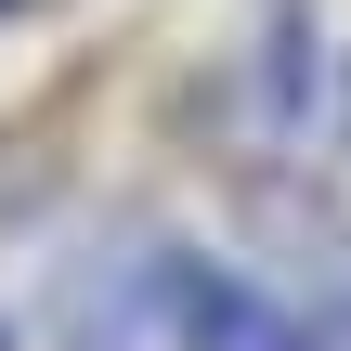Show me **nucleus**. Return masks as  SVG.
Returning <instances> with one entry per match:
<instances>
[{
  "label": "nucleus",
  "mask_w": 351,
  "mask_h": 351,
  "mask_svg": "<svg viewBox=\"0 0 351 351\" xmlns=\"http://www.w3.org/2000/svg\"><path fill=\"white\" fill-rule=\"evenodd\" d=\"M65 351H182V247H117L65 274Z\"/></svg>",
  "instance_id": "f257e3e1"
},
{
  "label": "nucleus",
  "mask_w": 351,
  "mask_h": 351,
  "mask_svg": "<svg viewBox=\"0 0 351 351\" xmlns=\"http://www.w3.org/2000/svg\"><path fill=\"white\" fill-rule=\"evenodd\" d=\"M313 104H326V39H313V13L287 0V13L261 26V52H247V130L287 156V143H313Z\"/></svg>",
  "instance_id": "f03ea898"
},
{
  "label": "nucleus",
  "mask_w": 351,
  "mask_h": 351,
  "mask_svg": "<svg viewBox=\"0 0 351 351\" xmlns=\"http://www.w3.org/2000/svg\"><path fill=\"white\" fill-rule=\"evenodd\" d=\"M182 351H326L300 313H274L247 274H221V261H182Z\"/></svg>",
  "instance_id": "7ed1b4c3"
},
{
  "label": "nucleus",
  "mask_w": 351,
  "mask_h": 351,
  "mask_svg": "<svg viewBox=\"0 0 351 351\" xmlns=\"http://www.w3.org/2000/svg\"><path fill=\"white\" fill-rule=\"evenodd\" d=\"M0 13H13V0H0Z\"/></svg>",
  "instance_id": "20e7f679"
},
{
  "label": "nucleus",
  "mask_w": 351,
  "mask_h": 351,
  "mask_svg": "<svg viewBox=\"0 0 351 351\" xmlns=\"http://www.w3.org/2000/svg\"><path fill=\"white\" fill-rule=\"evenodd\" d=\"M0 351H13V339H0Z\"/></svg>",
  "instance_id": "39448f33"
}]
</instances>
